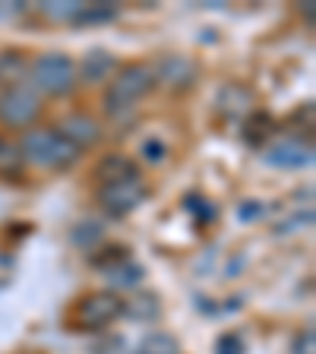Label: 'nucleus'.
<instances>
[{
    "mask_svg": "<svg viewBox=\"0 0 316 354\" xmlns=\"http://www.w3.org/2000/svg\"><path fill=\"white\" fill-rule=\"evenodd\" d=\"M41 114V102L29 86H10L0 92V120L7 127H29Z\"/></svg>",
    "mask_w": 316,
    "mask_h": 354,
    "instance_id": "6",
    "label": "nucleus"
},
{
    "mask_svg": "<svg viewBox=\"0 0 316 354\" xmlns=\"http://www.w3.org/2000/svg\"><path fill=\"white\" fill-rule=\"evenodd\" d=\"M102 234H104V228L98 225V221H92V218H86V221H80L73 228V243L76 247H92V243H98L102 241Z\"/></svg>",
    "mask_w": 316,
    "mask_h": 354,
    "instance_id": "21",
    "label": "nucleus"
},
{
    "mask_svg": "<svg viewBox=\"0 0 316 354\" xmlns=\"http://www.w3.org/2000/svg\"><path fill=\"white\" fill-rule=\"evenodd\" d=\"M118 66V60H114V54L104 51V48H92V51L82 57L80 64V76L86 82H102L111 76V70Z\"/></svg>",
    "mask_w": 316,
    "mask_h": 354,
    "instance_id": "13",
    "label": "nucleus"
},
{
    "mask_svg": "<svg viewBox=\"0 0 316 354\" xmlns=\"http://www.w3.org/2000/svg\"><path fill=\"white\" fill-rule=\"evenodd\" d=\"M118 3H82L80 13L73 16V26L82 29V26H104V22H114L118 19Z\"/></svg>",
    "mask_w": 316,
    "mask_h": 354,
    "instance_id": "15",
    "label": "nucleus"
},
{
    "mask_svg": "<svg viewBox=\"0 0 316 354\" xmlns=\"http://www.w3.org/2000/svg\"><path fill=\"white\" fill-rule=\"evenodd\" d=\"M266 212V206L263 203H241V209H237V215H241V221H253V218H259V215Z\"/></svg>",
    "mask_w": 316,
    "mask_h": 354,
    "instance_id": "26",
    "label": "nucleus"
},
{
    "mask_svg": "<svg viewBox=\"0 0 316 354\" xmlns=\"http://www.w3.org/2000/svg\"><path fill=\"white\" fill-rule=\"evenodd\" d=\"M22 165H26V158H22L19 142L0 136V177H19Z\"/></svg>",
    "mask_w": 316,
    "mask_h": 354,
    "instance_id": "16",
    "label": "nucleus"
},
{
    "mask_svg": "<svg viewBox=\"0 0 316 354\" xmlns=\"http://www.w3.org/2000/svg\"><path fill=\"white\" fill-rule=\"evenodd\" d=\"M120 310H124V301L114 291H92L73 304L70 326L80 332H102L120 317Z\"/></svg>",
    "mask_w": 316,
    "mask_h": 354,
    "instance_id": "3",
    "label": "nucleus"
},
{
    "mask_svg": "<svg viewBox=\"0 0 316 354\" xmlns=\"http://www.w3.org/2000/svg\"><path fill=\"white\" fill-rule=\"evenodd\" d=\"M199 76L196 60H190L187 54H168L162 57V64L155 66V80H162L171 88H190Z\"/></svg>",
    "mask_w": 316,
    "mask_h": 354,
    "instance_id": "8",
    "label": "nucleus"
},
{
    "mask_svg": "<svg viewBox=\"0 0 316 354\" xmlns=\"http://www.w3.org/2000/svg\"><path fill=\"white\" fill-rule=\"evenodd\" d=\"M155 82H158L155 80V66L127 64L124 70L111 80V86L104 88V114H108V118H124V114H130V111L152 92Z\"/></svg>",
    "mask_w": 316,
    "mask_h": 354,
    "instance_id": "1",
    "label": "nucleus"
},
{
    "mask_svg": "<svg viewBox=\"0 0 316 354\" xmlns=\"http://www.w3.org/2000/svg\"><path fill=\"white\" fill-rule=\"evenodd\" d=\"M263 162L272 165V168H281V171L307 168V165H313V146L297 140V136H288V140H279L266 149Z\"/></svg>",
    "mask_w": 316,
    "mask_h": 354,
    "instance_id": "7",
    "label": "nucleus"
},
{
    "mask_svg": "<svg viewBox=\"0 0 316 354\" xmlns=\"http://www.w3.org/2000/svg\"><path fill=\"white\" fill-rule=\"evenodd\" d=\"M187 212H193L196 218L209 221L215 215V209L209 206V199H199V196H187Z\"/></svg>",
    "mask_w": 316,
    "mask_h": 354,
    "instance_id": "25",
    "label": "nucleus"
},
{
    "mask_svg": "<svg viewBox=\"0 0 316 354\" xmlns=\"http://www.w3.org/2000/svg\"><path fill=\"white\" fill-rule=\"evenodd\" d=\"M149 196V187L142 184V177H133V180H118V184H104L98 187V203L108 215L114 218H124L133 209H140Z\"/></svg>",
    "mask_w": 316,
    "mask_h": 354,
    "instance_id": "5",
    "label": "nucleus"
},
{
    "mask_svg": "<svg viewBox=\"0 0 316 354\" xmlns=\"http://www.w3.org/2000/svg\"><path fill=\"white\" fill-rule=\"evenodd\" d=\"M26 10V3H10V7H0V16H16Z\"/></svg>",
    "mask_w": 316,
    "mask_h": 354,
    "instance_id": "29",
    "label": "nucleus"
},
{
    "mask_svg": "<svg viewBox=\"0 0 316 354\" xmlns=\"http://www.w3.org/2000/svg\"><path fill=\"white\" fill-rule=\"evenodd\" d=\"M127 259H133V257H130V250H127L124 243H111V247H104V250H98L95 257H92V266H95V269H104V272H111L114 266L127 263Z\"/></svg>",
    "mask_w": 316,
    "mask_h": 354,
    "instance_id": "20",
    "label": "nucleus"
},
{
    "mask_svg": "<svg viewBox=\"0 0 316 354\" xmlns=\"http://www.w3.org/2000/svg\"><path fill=\"white\" fill-rule=\"evenodd\" d=\"M291 354H316V332L313 326H307L304 332H297L291 342Z\"/></svg>",
    "mask_w": 316,
    "mask_h": 354,
    "instance_id": "24",
    "label": "nucleus"
},
{
    "mask_svg": "<svg viewBox=\"0 0 316 354\" xmlns=\"http://www.w3.org/2000/svg\"><path fill=\"white\" fill-rule=\"evenodd\" d=\"M32 82L44 95H66L76 86V64L60 51L38 54L32 64Z\"/></svg>",
    "mask_w": 316,
    "mask_h": 354,
    "instance_id": "4",
    "label": "nucleus"
},
{
    "mask_svg": "<svg viewBox=\"0 0 316 354\" xmlns=\"http://www.w3.org/2000/svg\"><path fill=\"white\" fill-rule=\"evenodd\" d=\"M82 3H76V0H57V3H41V13L51 16V19H73L76 13H80Z\"/></svg>",
    "mask_w": 316,
    "mask_h": 354,
    "instance_id": "22",
    "label": "nucleus"
},
{
    "mask_svg": "<svg viewBox=\"0 0 316 354\" xmlns=\"http://www.w3.org/2000/svg\"><path fill=\"white\" fill-rule=\"evenodd\" d=\"M241 127H243L241 136L250 149H263L266 142L275 136V130H279V124H275V118L269 111H253V114H247V118L241 120Z\"/></svg>",
    "mask_w": 316,
    "mask_h": 354,
    "instance_id": "10",
    "label": "nucleus"
},
{
    "mask_svg": "<svg viewBox=\"0 0 316 354\" xmlns=\"http://www.w3.org/2000/svg\"><path fill=\"white\" fill-rule=\"evenodd\" d=\"M301 16H304V19H307V26H313V19H316V10H313V3H310V0H307V3H301Z\"/></svg>",
    "mask_w": 316,
    "mask_h": 354,
    "instance_id": "28",
    "label": "nucleus"
},
{
    "mask_svg": "<svg viewBox=\"0 0 316 354\" xmlns=\"http://www.w3.org/2000/svg\"><path fill=\"white\" fill-rule=\"evenodd\" d=\"M215 354H247V342L241 332H225L215 342Z\"/></svg>",
    "mask_w": 316,
    "mask_h": 354,
    "instance_id": "23",
    "label": "nucleus"
},
{
    "mask_svg": "<svg viewBox=\"0 0 316 354\" xmlns=\"http://www.w3.org/2000/svg\"><path fill=\"white\" fill-rule=\"evenodd\" d=\"M19 149H22V158H26V162L38 165V168H51V171L70 168V165L80 158V149L66 140L57 127L29 130Z\"/></svg>",
    "mask_w": 316,
    "mask_h": 354,
    "instance_id": "2",
    "label": "nucleus"
},
{
    "mask_svg": "<svg viewBox=\"0 0 316 354\" xmlns=\"http://www.w3.org/2000/svg\"><path fill=\"white\" fill-rule=\"evenodd\" d=\"M158 304H162L158 295L142 291V295H133L130 301H124V310H120V313H127V317L136 319V323H149V319H158V313H162Z\"/></svg>",
    "mask_w": 316,
    "mask_h": 354,
    "instance_id": "14",
    "label": "nucleus"
},
{
    "mask_svg": "<svg viewBox=\"0 0 316 354\" xmlns=\"http://www.w3.org/2000/svg\"><path fill=\"white\" fill-rule=\"evenodd\" d=\"M26 76V60H22L19 51H7L0 54V82L10 86H19V80Z\"/></svg>",
    "mask_w": 316,
    "mask_h": 354,
    "instance_id": "18",
    "label": "nucleus"
},
{
    "mask_svg": "<svg viewBox=\"0 0 316 354\" xmlns=\"http://www.w3.org/2000/svg\"><path fill=\"white\" fill-rule=\"evenodd\" d=\"M215 104H219V114L228 120H243L247 114H253V92L247 86H241V82H228V86L219 88V98H215Z\"/></svg>",
    "mask_w": 316,
    "mask_h": 354,
    "instance_id": "9",
    "label": "nucleus"
},
{
    "mask_svg": "<svg viewBox=\"0 0 316 354\" xmlns=\"http://www.w3.org/2000/svg\"><path fill=\"white\" fill-rule=\"evenodd\" d=\"M142 266L140 263H133V259H127V263H120V266H114L108 272V279H111V285L114 288H136L142 281Z\"/></svg>",
    "mask_w": 316,
    "mask_h": 354,
    "instance_id": "19",
    "label": "nucleus"
},
{
    "mask_svg": "<svg viewBox=\"0 0 316 354\" xmlns=\"http://www.w3.org/2000/svg\"><path fill=\"white\" fill-rule=\"evenodd\" d=\"M142 152H146L149 162H162V158H165V146L158 140H149L146 146H142Z\"/></svg>",
    "mask_w": 316,
    "mask_h": 354,
    "instance_id": "27",
    "label": "nucleus"
},
{
    "mask_svg": "<svg viewBox=\"0 0 316 354\" xmlns=\"http://www.w3.org/2000/svg\"><path fill=\"white\" fill-rule=\"evenodd\" d=\"M136 354H180V342L171 332H149L140 342Z\"/></svg>",
    "mask_w": 316,
    "mask_h": 354,
    "instance_id": "17",
    "label": "nucleus"
},
{
    "mask_svg": "<svg viewBox=\"0 0 316 354\" xmlns=\"http://www.w3.org/2000/svg\"><path fill=\"white\" fill-rule=\"evenodd\" d=\"M95 177L104 187V184H118V180H133V177H140V168H136V162L127 158V155L111 152L95 165Z\"/></svg>",
    "mask_w": 316,
    "mask_h": 354,
    "instance_id": "11",
    "label": "nucleus"
},
{
    "mask_svg": "<svg viewBox=\"0 0 316 354\" xmlns=\"http://www.w3.org/2000/svg\"><path fill=\"white\" fill-rule=\"evenodd\" d=\"M57 130L64 133L66 140L73 142V146L80 149V152H82L86 146H92V142H95L98 136H102V127H98L92 118H86V114H70V118H66L64 124L57 127Z\"/></svg>",
    "mask_w": 316,
    "mask_h": 354,
    "instance_id": "12",
    "label": "nucleus"
}]
</instances>
